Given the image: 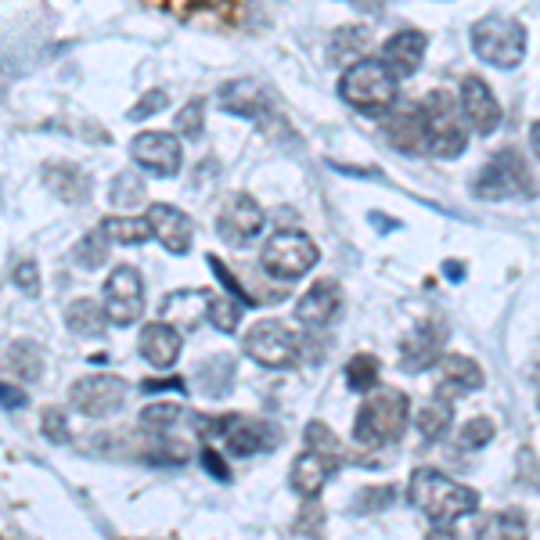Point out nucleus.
Masks as SVG:
<instances>
[{
	"label": "nucleus",
	"mask_w": 540,
	"mask_h": 540,
	"mask_svg": "<svg viewBox=\"0 0 540 540\" xmlns=\"http://www.w3.org/2000/svg\"><path fill=\"white\" fill-rule=\"evenodd\" d=\"M407 497H411L414 508L429 515L432 522L465 519V515H472L479 508V494L472 486L443 476L436 468H414L411 483H407Z\"/></svg>",
	"instance_id": "1"
},
{
	"label": "nucleus",
	"mask_w": 540,
	"mask_h": 540,
	"mask_svg": "<svg viewBox=\"0 0 540 540\" xmlns=\"http://www.w3.org/2000/svg\"><path fill=\"white\" fill-rule=\"evenodd\" d=\"M422 130H425V152L436 159H458L468 148V119L461 112V101L447 90H432L422 101Z\"/></svg>",
	"instance_id": "2"
},
{
	"label": "nucleus",
	"mask_w": 540,
	"mask_h": 540,
	"mask_svg": "<svg viewBox=\"0 0 540 540\" xmlns=\"http://www.w3.org/2000/svg\"><path fill=\"white\" fill-rule=\"evenodd\" d=\"M407 422H411V404L400 389H375L364 400L353 422V436L360 447H389L404 436Z\"/></svg>",
	"instance_id": "3"
},
{
	"label": "nucleus",
	"mask_w": 540,
	"mask_h": 540,
	"mask_svg": "<svg viewBox=\"0 0 540 540\" xmlns=\"http://www.w3.org/2000/svg\"><path fill=\"white\" fill-rule=\"evenodd\" d=\"M339 98L357 108V112L382 116V112H389L396 105V76L382 62H375V58H364V62L350 65L342 72Z\"/></svg>",
	"instance_id": "4"
},
{
	"label": "nucleus",
	"mask_w": 540,
	"mask_h": 540,
	"mask_svg": "<svg viewBox=\"0 0 540 540\" xmlns=\"http://www.w3.org/2000/svg\"><path fill=\"white\" fill-rule=\"evenodd\" d=\"M472 51L494 69H515L526 58V29L512 15H483L472 22Z\"/></svg>",
	"instance_id": "5"
},
{
	"label": "nucleus",
	"mask_w": 540,
	"mask_h": 540,
	"mask_svg": "<svg viewBox=\"0 0 540 540\" xmlns=\"http://www.w3.org/2000/svg\"><path fill=\"white\" fill-rule=\"evenodd\" d=\"M317 260H321V252L310 242V234L303 231L270 234V242L263 245V256H260L263 270L278 281H299L303 274H310V270L317 267Z\"/></svg>",
	"instance_id": "6"
},
{
	"label": "nucleus",
	"mask_w": 540,
	"mask_h": 540,
	"mask_svg": "<svg viewBox=\"0 0 540 540\" xmlns=\"http://www.w3.org/2000/svg\"><path fill=\"white\" fill-rule=\"evenodd\" d=\"M476 198H490V202H501V198H519V195H533V177L526 170V162L515 148H501V152L490 155L483 170L476 177V188H472Z\"/></svg>",
	"instance_id": "7"
},
{
	"label": "nucleus",
	"mask_w": 540,
	"mask_h": 540,
	"mask_svg": "<svg viewBox=\"0 0 540 540\" xmlns=\"http://www.w3.org/2000/svg\"><path fill=\"white\" fill-rule=\"evenodd\" d=\"M242 346L260 368H292L299 357V339L281 321L252 324V332H245Z\"/></svg>",
	"instance_id": "8"
},
{
	"label": "nucleus",
	"mask_w": 540,
	"mask_h": 540,
	"mask_svg": "<svg viewBox=\"0 0 540 540\" xmlns=\"http://www.w3.org/2000/svg\"><path fill=\"white\" fill-rule=\"evenodd\" d=\"M209 429L220 432L224 447L231 454H238V458H252V454L278 447V429L270 422H263V418H249V414H224Z\"/></svg>",
	"instance_id": "9"
},
{
	"label": "nucleus",
	"mask_w": 540,
	"mask_h": 540,
	"mask_svg": "<svg viewBox=\"0 0 540 540\" xmlns=\"http://www.w3.org/2000/svg\"><path fill=\"white\" fill-rule=\"evenodd\" d=\"M101 306H105L108 321L116 324V328H130L144 314V281L137 274V267L123 263V267H116L108 274L105 303Z\"/></svg>",
	"instance_id": "10"
},
{
	"label": "nucleus",
	"mask_w": 540,
	"mask_h": 540,
	"mask_svg": "<svg viewBox=\"0 0 540 540\" xmlns=\"http://www.w3.org/2000/svg\"><path fill=\"white\" fill-rule=\"evenodd\" d=\"M69 400L87 418H108L126 404V382L116 375H87L76 378L69 389Z\"/></svg>",
	"instance_id": "11"
},
{
	"label": "nucleus",
	"mask_w": 540,
	"mask_h": 540,
	"mask_svg": "<svg viewBox=\"0 0 540 540\" xmlns=\"http://www.w3.org/2000/svg\"><path fill=\"white\" fill-rule=\"evenodd\" d=\"M130 155L141 170L155 173V177H177L184 152H180V137L177 134H162V130H148V134H137L130 141Z\"/></svg>",
	"instance_id": "12"
},
{
	"label": "nucleus",
	"mask_w": 540,
	"mask_h": 540,
	"mask_svg": "<svg viewBox=\"0 0 540 540\" xmlns=\"http://www.w3.org/2000/svg\"><path fill=\"white\" fill-rule=\"evenodd\" d=\"M263 224H267V213L260 209V202L252 195H234L231 206L216 220V234L227 245H245L249 238H256L263 231Z\"/></svg>",
	"instance_id": "13"
},
{
	"label": "nucleus",
	"mask_w": 540,
	"mask_h": 540,
	"mask_svg": "<svg viewBox=\"0 0 540 540\" xmlns=\"http://www.w3.org/2000/svg\"><path fill=\"white\" fill-rule=\"evenodd\" d=\"M148 227H152V238L173 256H184L191 252V238H195V224H191L188 213H180L177 206H166V202H155L148 209Z\"/></svg>",
	"instance_id": "14"
},
{
	"label": "nucleus",
	"mask_w": 540,
	"mask_h": 540,
	"mask_svg": "<svg viewBox=\"0 0 540 540\" xmlns=\"http://www.w3.org/2000/svg\"><path fill=\"white\" fill-rule=\"evenodd\" d=\"M461 112H465L468 126L476 134H494L497 123H501V105H497L490 83H483V76H465L461 80Z\"/></svg>",
	"instance_id": "15"
},
{
	"label": "nucleus",
	"mask_w": 540,
	"mask_h": 540,
	"mask_svg": "<svg viewBox=\"0 0 540 540\" xmlns=\"http://www.w3.org/2000/svg\"><path fill=\"white\" fill-rule=\"evenodd\" d=\"M425 47H429L425 33H418V29H400V33H393L386 44H382V58H378V62L386 65L396 80H407V76H414L418 65H422Z\"/></svg>",
	"instance_id": "16"
},
{
	"label": "nucleus",
	"mask_w": 540,
	"mask_h": 540,
	"mask_svg": "<svg viewBox=\"0 0 540 540\" xmlns=\"http://www.w3.org/2000/svg\"><path fill=\"white\" fill-rule=\"evenodd\" d=\"M386 137H389V144H393V148H400L404 155H422L425 152L422 105H407V101H396V105L389 108Z\"/></svg>",
	"instance_id": "17"
},
{
	"label": "nucleus",
	"mask_w": 540,
	"mask_h": 540,
	"mask_svg": "<svg viewBox=\"0 0 540 540\" xmlns=\"http://www.w3.org/2000/svg\"><path fill=\"white\" fill-rule=\"evenodd\" d=\"M335 465H339V461L324 458V454L306 447L303 454L292 461V476H288V483H292V490H296L299 497L317 501V494H321L324 486H328V479H332Z\"/></svg>",
	"instance_id": "18"
},
{
	"label": "nucleus",
	"mask_w": 540,
	"mask_h": 540,
	"mask_svg": "<svg viewBox=\"0 0 540 540\" xmlns=\"http://www.w3.org/2000/svg\"><path fill=\"white\" fill-rule=\"evenodd\" d=\"M335 314H339V285L332 278L314 281L296 299V321H303L306 328H324Z\"/></svg>",
	"instance_id": "19"
},
{
	"label": "nucleus",
	"mask_w": 540,
	"mask_h": 540,
	"mask_svg": "<svg viewBox=\"0 0 540 540\" xmlns=\"http://www.w3.org/2000/svg\"><path fill=\"white\" fill-rule=\"evenodd\" d=\"M443 328L436 324H422V328H414L404 342H400V368L404 371H425L432 368L436 360H443Z\"/></svg>",
	"instance_id": "20"
},
{
	"label": "nucleus",
	"mask_w": 540,
	"mask_h": 540,
	"mask_svg": "<svg viewBox=\"0 0 540 540\" xmlns=\"http://www.w3.org/2000/svg\"><path fill=\"white\" fill-rule=\"evenodd\" d=\"M180 346H184V339H180V332L173 328L170 321H152L144 324L141 332V357L152 364V368H173L180 360Z\"/></svg>",
	"instance_id": "21"
},
{
	"label": "nucleus",
	"mask_w": 540,
	"mask_h": 540,
	"mask_svg": "<svg viewBox=\"0 0 540 540\" xmlns=\"http://www.w3.org/2000/svg\"><path fill=\"white\" fill-rule=\"evenodd\" d=\"M220 108L238 119H263L270 112V98L256 80H231L220 90Z\"/></svg>",
	"instance_id": "22"
},
{
	"label": "nucleus",
	"mask_w": 540,
	"mask_h": 540,
	"mask_svg": "<svg viewBox=\"0 0 540 540\" xmlns=\"http://www.w3.org/2000/svg\"><path fill=\"white\" fill-rule=\"evenodd\" d=\"M440 389H458V393H476L483 389V368L465 353H447L440 360Z\"/></svg>",
	"instance_id": "23"
},
{
	"label": "nucleus",
	"mask_w": 540,
	"mask_h": 540,
	"mask_svg": "<svg viewBox=\"0 0 540 540\" xmlns=\"http://www.w3.org/2000/svg\"><path fill=\"white\" fill-rule=\"evenodd\" d=\"M371 47V29L368 26H346L332 36V47H328V58L339 69H350V65L364 62Z\"/></svg>",
	"instance_id": "24"
},
{
	"label": "nucleus",
	"mask_w": 540,
	"mask_h": 540,
	"mask_svg": "<svg viewBox=\"0 0 540 540\" xmlns=\"http://www.w3.org/2000/svg\"><path fill=\"white\" fill-rule=\"evenodd\" d=\"M65 324H69V332L80 335V339H101L108 328V314H105V306L94 303V299H76V303H69V310H65Z\"/></svg>",
	"instance_id": "25"
},
{
	"label": "nucleus",
	"mask_w": 540,
	"mask_h": 540,
	"mask_svg": "<svg viewBox=\"0 0 540 540\" xmlns=\"http://www.w3.org/2000/svg\"><path fill=\"white\" fill-rule=\"evenodd\" d=\"M231 375H234L231 357H224V353H213L209 360H202V364H198L195 382H198V389H202V393L216 400V396L231 393Z\"/></svg>",
	"instance_id": "26"
},
{
	"label": "nucleus",
	"mask_w": 540,
	"mask_h": 540,
	"mask_svg": "<svg viewBox=\"0 0 540 540\" xmlns=\"http://www.w3.org/2000/svg\"><path fill=\"white\" fill-rule=\"evenodd\" d=\"M450 422H454V404H450L447 393L440 389V396H432L429 404L418 411V432H422L425 443H436L450 429Z\"/></svg>",
	"instance_id": "27"
},
{
	"label": "nucleus",
	"mask_w": 540,
	"mask_h": 540,
	"mask_svg": "<svg viewBox=\"0 0 540 540\" xmlns=\"http://www.w3.org/2000/svg\"><path fill=\"white\" fill-rule=\"evenodd\" d=\"M476 540H526L522 512H494L476 526Z\"/></svg>",
	"instance_id": "28"
},
{
	"label": "nucleus",
	"mask_w": 540,
	"mask_h": 540,
	"mask_svg": "<svg viewBox=\"0 0 540 540\" xmlns=\"http://www.w3.org/2000/svg\"><path fill=\"white\" fill-rule=\"evenodd\" d=\"M101 231L108 234V242L116 245H141L152 238V227L141 216H108L105 224H101Z\"/></svg>",
	"instance_id": "29"
},
{
	"label": "nucleus",
	"mask_w": 540,
	"mask_h": 540,
	"mask_svg": "<svg viewBox=\"0 0 540 540\" xmlns=\"http://www.w3.org/2000/svg\"><path fill=\"white\" fill-rule=\"evenodd\" d=\"M378 357H371V353H353L350 360H346V386L353 389V393H375L378 389Z\"/></svg>",
	"instance_id": "30"
},
{
	"label": "nucleus",
	"mask_w": 540,
	"mask_h": 540,
	"mask_svg": "<svg viewBox=\"0 0 540 540\" xmlns=\"http://www.w3.org/2000/svg\"><path fill=\"white\" fill-rule=\"evenodd\" d=\"M242 310L245 306L238 303L234 296H209V324H213L216 332H238V324H242Z\"/></svg>",
	"instance_id": "31"
},
{
	"label": "nucleus",
	"mask_w": 540,
	"mask_h": 540,
	"mask_svg": "<svg viewBox=\"0 0 540 540\" xmlns=\"http://www.w3.org/2000/svg\"><path fill=\"white\" fill-rule=\"evenodd\" d=\"M141 198H144V180L134 170L116 173V180L108 184V202L116 209H134Z\"/></svg>",
	"instance_id": "32"
},
{
	"label": "nucleus",
	"mask_w": 540,
	"mask_h": 540,
	"mask_svg": "<svg viewBox=\"0 0 540 540\" xmlns=\"http://www.w3.org/2000/svg\"><path fill=\"white\" fill-rule=\"evenodd\" d=\"M76 263H80L83 270H101L108 263V234L101 231H87L80 238V245H76Z\"/></svg>",
	"instance_id": "33"
},
{
	"label": "nucleus",
	"mask_w": 540,
	"mask_h": 540,
	"mask_svg": "<svg viewBox=\"0 0 540 540\" xmlns=\"http://www.w3.org/2000/svg\"><path fill=\"white\" fill-rule=\"evenodd\" d=\"M8 353H11V368L22 375V382H36V378H40L44 357H40V346H36V342H15Z\"/></svg>",
	"instance_id": "34"
},
{
	"label": "nucleus",
	"mask_w": 540,
	"mask_h": 540,
	"mask_svg": "<svg viewBox=\"0 0 540 540\" xmlns=\"http://www.w3.org/2000/svg\"><path fill=\"white\" fill-rule=\"evenodd\" d=\"M306 447L317 450V454H324V458L342 461V443H339V436H335V432L328 429L324 422H310V425H306Z\"/></svg>",
	"instance_id": "35"
},
{
	"label": "nucleus",
	"mask_w": 540,
	"mask_h": 540,
	"mask_svg": "<svg viewBox=\"0 0 540 540\" xmlns=\"http://www.w3.org/2000/svg\"><path fill=\"white\" fill-rule=\"evenodd\" d=\"M177 134L188 137V141H195V137H202V126H206V105L202 101H188V105L177 112Z\"/></svg>",
	"instance_id": "36"
},
{
	"label": "nucleus",
	"mask_w": 540,
	"mask_h": 540,
	"mask_svg": "<svg viewBox=\"0 0 540 540\" xmlns=\"http://www.w3.org/2000/svg\"><path fill=\"white\" fill-rule=\"evenodd\" d=\"M209 267H213L216 281H220V285L227 288V296H234V299H238V303H242V306H260V299H252V292H245L242 281L234 278L231 267H227V263L220 260V256H209Z\"/></svg>",
	"instance_id": "37"
},
{
	"label": "nucleus",
	"mask_w": 540,
	"mask_h": 540,
	"mask_svg": "<svg viewBox=\"0 0 540 540\" xmlns=\"http://www.w3.org/2000/svg\"><path fill=\"white\" fill-rule=\"evenodd\" d=\"M494 432L497 429L490 418H472V422H465V429L458 432V443H461V450H479L494 440Z\"/></svg>",
	"instance_id": "38"
},
{
	"label": "nucleus",
	"mask_w": 540,
	"mask_h": 540,
	"mask_svg": "<svg viewBox=\"0 0 540 540\" xmlns=\"http://www.w3.org/2000/svg\"><path fill=\"white\" fill-rule=\"evenodd\" d=\"M180 407L177 404H152V407H144L141 411V425L144 429H155V432H166L173 429V425L180 422Z\"/></svg>",
	"instance_id": "39"
},
{
	"label": "nucleus",
	"mask_w": 540,
	"mask_h": 540,
	"mask_svg": "<svg viewBox=\"0 0 540 540\" xmlns=\"http://www.w3.org/2000/svg\"><path fill=\"white\" fill-rule=\"evenodd\" d=\"M166 105H170V94H166V90H148V94L126 112V119H130V123H144V119H152L155 112H162Z\"/></svg>",
	"instance_id": "40"
},
{
	"label": "nucleus",
	"mask_w": 540,
	"mask_h": 540,
	"mask_svg": "<svg viewBox=\"0 0 540 540\" xmlns=\"http://www.w3.org/2000/svg\"><path fill=\"white\" fill-rule=\"evenodd\" d=\"M15 285L22 288L26 299H40V270H36L33 260H22L15 267Z\"/></svg>",
	"instance_id": "41"
},
{
	"label": "nucleus",
	"mask_w": 540,
	"mask_h": 540,
	"mask_svg": "<svg viewBox=\"0 0 540 540\" xmlns=\"http://www.w3.org/2000/svg\"><path fill=\"white\" fill-rule=\"evenodd\" d=\"M357 501V512H382V508H389V501H396V490L393 486H375V490H364Z\"/></svg>",
	"instance_id": "42"
},
{
	"label": "nucleus",
	"mask_w": 540,
	"mask_h": 540,
	"mask_svg": "<svg viewBox=\"0 0 540 540\" xmlns=\"http://www.w3.org/2000/svg\"><path fill=\"white\" fill-rule=\"evenodd\" d=\"M44 436L51 443H69L72 440V436H69V422H65L62 411H51V407L44 411Z\"/></svg>",
	"instance_id": "43"
},
{
	"label": "nucleus",
	"mask_w": 540,
	"mask_h": 540,
	"mask_svg": "<svg viewBox=\"0 0 540 540\" xmlns=\"http://www.w3.org/2000/svg\"><path fill=\"white\" fill-rule=\"evenodd\" d=\"M198 461H202V468H206V472H209L213 479H220V483H227V479H231V472H227V465L220 461V454H216L213 447H202Z\"/></svg>",
	"instance_id": "44"
},
{
	"label": "nucleus",
	"mask_w": 540,
	"mask_h": 540,
	"mask_svg": "<svg viewBox=\"0 0 540 540\" xmlns=\"http://www.w3.org/2000/svg\"><path fill=\"white\" fill-rule=\"evenodd\" d=\"M26 404H29V396L22 393V389L0 382V407H4V411H22Z\"/></svg>",
	"instance_id": "45"
},
{
	"label": "nucleus",
	"mask_w": 540,
	"mask_h": 540,
	"mask_svg": "<svg viewBox=\"0 0 540 540\" xmlns=\"http://www.w3.org/2000/svg\"><path fill=\"white\" fill-rule=\"evenodd\" d=\"M144 393H162V389H173V393H184V378H148V382H141Z\"/></svg>",
	"instance_id": "46"
},
{
	"label": "nucleus",
	"mask_w": 540,
	"mask_h": 540,
	"mask_svg": "<svg viewBox=\"0 0 540 540\" xmlns=\"http://www.w3.org/2000/svg\"><path fill=\"white\" fill-rule=\"evenodd\" d=\"M346 4L357 11H368V15H378V11L386 8V0H346Z\"/></svg>",
	"instance_id": "47"
},
{
	"label": "nucleus",
	"mask_w": 540,
	"mask_h": 540,
	"mask_svg": "<svg viewBox=\"0 0 540 540\" xmlns=\"http://www.w3.org/2000/svg\"><path fill=\"white\" fill-rule=\"evenodd\" d=\"M425 540H458V533L450 530L447 522H436V530L425 533Z\"/></svg>",
	"instance_id": "48"
},
{
	"label": "nucleus",
	"mask_w": 540,
	"mask_h": 540,
	"mask_svg": "<svg viewBox=\"0 0 540 540\" xmlns=\"http://www.w3.org/2000/svg\"><path fill=\"white\" fill-rule=\"evenodd\" d=\"M530 148H533V155L540 159V119L530 126Z\"/></svg>",
	"instance_id": "49"
},
{
	"label": "nucleus",
	"mask_w": 540,
	"mask_h": 540,
	"mask_svg": "<svg viewBox=\"0 0 540 540\" xmlns=\"http://www.w3.org/2000/svg\"><path fill=\"white\" fill-rule=\"evenodd\" d=\"M443 270H447L450 281H461V278H465V267H461V263H447Z\"/></svg>",
	"instance_id": "50"
},
{
	"label": "nucleus",
	"mask_w": 540,
	"mask_h": 540,
	"mask_svg": "<svg viewBox=\"0 0 540 540\" xmlns=\"http://www.w3.org/2000/svg\"><path fill=\"white\" fill-rule=\"evenodd\" d=\"M191 4H198V8H216V4H224V0H191Z\"/></svg>",
	"instance_id": "51"
},
{
	"label": "nucleus",
	"mask_w": 540,
	"mask_h": 540,
	"mask_svg": "<svg viewBox=\"0 0 540 540\" xmlns=\"http://www.w3.org/2000/svg\"><path fill=\"white\" fill-rule=\"evenodd\" d=\"M537 400H540V393H537Z\"/></svg>",
	"instance_id": "52"
}]
</instances>
